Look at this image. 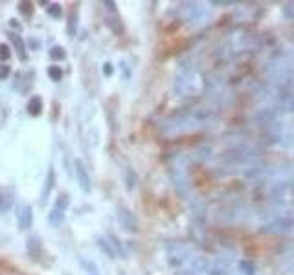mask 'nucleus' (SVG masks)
I'll use <instances>...</instances> for the list:
<instances>
[{
    "label": "nucleus",
    "mask_w": 294,
    "mask_h": 275,
    "mask_svg": "<svg viewBox=\"0 0 294 275\" xmlns=\"http://www.w3.org/2000/svg\"><path fill=\"white\" fill-rule=\"evenodd\" d=\"M118 222H120L121 229L127 231V233H138V220H136V216L132 215L131 209H127L123 206L118 207Z\"/></svg>",
    "instance_id": "1"
},
{
    "label": "nucleus",
    "mask_w": 294,
    "mask_h": 275,
    "mask_svg": "<svg viewBox=\"0 0 294 275\" xmlns=\"http://www.w3.org/2000/svg\"><path fill=\"white\" fill-rule=\"evenodd\" d=\"M76 176H78V184L83 193L92 191V184H90V174L85 167V163L81 160H76Z\"/></svg>",
    "instance_id": "2"
},
{
    "label": "nucleus",
    "mask_w": 294,
    "mask_h": 275,
    "mask_svg": "<svg viewBox=\"0 0 294 275\" xmlns=\"http://www.w3.org/2000/svg\"><path fill=\"white\" fill-rule=\"evenodd\" d=\"M18 227L20 229H30L33 226V209H31V206H22L20 209H18Z\"/></svg>",
    "instance_id": "3"
},
{
    "label": "nucleus",
    "mask_w": 294,
    "mask_h": 275,
    "mask_svg": "<svg viewBox=\"0 0 294 275\" xmlns=\"http://www.w3.org/2000/svg\"><path fill=\"white\" fill-rule=\"evenodd\" d=\"M78 26H79V9L72 7L68 13V20H66V33L68 37H76L78 35Z\"/></svg>",
    "instance_id": "4"
},
{
    "label": "nucleus",
    "mask_w": 294,
    "mask_h": 275,
    "mask_svg": "<svg viewBox=\"0 0 294 275\" xmlns=\"http://www.w3.org/2000/svg\"><path fill=\"white\" fill-rule=\"evenodd\" d=\"M9 41L13 42V48L18 54V59L20 61H28V50H26L24 39L17 33H9Z\"/></svg>",
    "instance_id": "5"
},
{
    "label": "nucleus",
    "mask_w": 294,
    "mask_h": 275,
    "mask_svg": "<svg viewBox=\"0 0 294 275\" xmlns=\"http://www.w3.org/2000/svg\"><path fill=\"white\" fill-rule=\"evenodd\" d=\"M54 186H55V173H54V169H50L48 174H46V180H44V189H42V195H41V204H46Z\"/></svg>",
    "instance_id": "6"
},
{
    "label": "nucleus",
    "mask_w": 294,
    "mask_h": 275,
    "mask_svg": "<svg viewBox=\"0 0 294 275\" xmlns=\"http://www.w3.org/2000/svg\"><path fill=\"white\" fill-rule=\"evenodd\" d=\"M98 248L105 253V257L107 259H116V251H114V248L110 246L108 239H105V237H98Z\"/></svg>",
    "instance_id": "7"
},
{
    "label": "nucleus",
    "mask_w": 294,
    "mask_h": 275,
    "mask_svg": "<svg viewBox=\"0 0 294 275\" xmlns=\"http://www.w3.org/2000/svg\"><path fill=\"white\" fill-rule=\"evenodd\" d=\"M26 110L31 114V116H39V114L42 112V101L39 96H33L28 101V105H26Z\"/></svg>",
    "instance_id": "8"
},
{
    "label": "nucleus",
    "mask_w": 294,
    "mask_h": 275,
    "mask_svg": "<svg viewBox=\"0 0 294 275\" xmlns=\"http://www.w3.org/2000/svg\"><path fill=\"white\" fill-rule=\"evenodd\" d=\"M48 222L54 227H59L61 224L65 222V211H61V209H57V207H54V209L48 213Z\"/></svg>",
    "instance_id": "9"
},
{
    "label": "nucleus",
    "mask_w": 294,
    "mask_h": 275,
    "mask_svg": "<svg viewBox=\"0 0 294 275\" xmlns=\"http://www.w3.org/2000/svg\"><path fill=\"white\" fill-rule=\"evenodd\" d=\"M26 248H28V253L30 255H39L41 253V239L39 237H35V235H31L30 239H28V242H26Z\"/></svg>",
    "instance_id": "10"
},
{
    "label": "nucleus",
    "mask_w": 294,
    "mask_h": 275,
    "mask_svg": "<svg viewBox=\"0 0 294 275\" xmlns=\"http://www.w3.org/2000/svg\"><path fill=\"white\" fill-rule=\"evenodd\" d=\"M107 26L112 30V33L116 35H123V22L120 20V17H107Z\"/></svg>",
    "instance_id": "11"
},
{
    "label": "nucleus",
    "mask_w": 294,
    "mask_h": 275,
    "mask_svg": "<svg viewBox=\"0 0 294 275\" xmlns=\"http://www.w3.org/2000/svg\"><path fill=\"white\" fill-rule=\"evenodd\" d=\"M68 206H70V197H68L66 193H61L59 197L55 198L54 207H57V209H61V211H66L68 209Z\"/></svg>",
    "instance_id": "12"
},
{
    "label": "nucleus",
    "mask_w": 294,
    "mask_h": 275,
    "mask_svg": "<svg viewBox=\"0 0 294 275\" xmlns=\"http://www.w3.org/2000/svg\"><path fill=\"white\" fill-rule=\"evenodd\" d=\"M108 242H110V246H114L116 255H121V257L125 259V251H123V248H121V242L118 240V237H116V235H108Z\"/></svg>",
    "instance_id": "13"
},
{
    "label": "nucleus",
    "mask_w": 294,
    "mask_h": 275,
    "mask_svg": "<svg viewBox=\"0 0 294 275\" xmlns=\"http://www.w3.org/2000/svg\"><path fill=\"white\" fill-rule=\"evenodd\" d=\"M50 57H52V61H65L66 59L65 48L63 46H54V48L50 50Z\"/></svg>",
    "instance_id": "14"
},
{
    "label": "nucleus",
    "mask_w": 294,
    "mask_h": 275,
    "mask_svg": "<svg viewBox=\"0 0 294 275\" xmlns=\"http://www.w3.org/2000/svg\"><path fill=\"white\" fill-rule=\"evenodd\" d=\"M18 11L22 13L26 18H30L31 15H33V4H31V2H20V4H18Z\"/></svg>",
    "instance_id": "15"
},
{
    "label": "nucleus",
    "mask_w": 294,
    "mask_h": 275,
    "mask_svg": "<svg viewBox=\"0 0 294 275\" xmlns=\"http://www.w3.org/2000/svg\"><path fill=\"white\" fill-rule=\"evenodd\" d=\"M48 15L54 18H61L63 17V7H61V4H48Z\"/></svg>",
    "instance_id": "16"
},
{
    "label": "nucleus",
    "mask_w": 294,
    "mask_h": 275,
    "mask_svg": "<svg viewBox=\"0 0 294 275\" xmlns=\"http://www.w3.org/2000/svg\"><path fill=\"white\" fill-rule=\"evenodd\" d=\"M48 75H50V79H54V81H61V79H63V70H61L59 66H50Z\"/></svg>",
    "instance_id": "17"
},
{
    "label": "nucleus",
    "mask_w": 294,
    "mask_h": 275,
    "mask_svg": "<svg viewBox=\"0 0 294 275\" xmlns=\"http://www.w3.org/2000/svg\"><path fill=\"white\" fill-rule=\"evenodd\" d=\"M9 55H11V50H9V46L7 44H4V42H0V61L4 63V61L9 59Z\"/></svg>",
    "instance_id": "18"
},
{
    "label": "nucleus",
    "mask_w": 294,
    "mask_h": 275,
    "mask_svg": "<svg viewBox=\"0 0 294 275\" xmlns=\"http://www.w3.org/2000/svg\"><path fill=\"white\" fill-rule=\"evenodd\" d=\"M9 73H11L9 65H0V81H6L9 77Z\"/></svg>",
    "instance_id": "19"
},
{
    "label": "nucleus",
    "mask_w": 294,
    "mask_h": 275,
    "mask_svg": "<svg viewBox=\"0 0 294 275\" xmlns=\"http://www.w3.org/2000/svg\"><path fill=\"white\" fill-rule=\"evenodd\" d=\"M112 73H114V65H112V63H105V65H103V75H105V77H110Z\"/></svg>",
    "instance_id": "20"
},
{
    "label": "nucleus",
    "mask_w": 294,
    "mask_h": 275,
    "mask_svg": "<svg viewBox=\"0 0 294 275\" xmlns=\"http://www.w3.org/2000/svg\"><path fill=\"white\" fill-rule=\"evenodd\" d=\"M9 24H11L13 28H17V30L20 28V26H18V20H17V18H11V20H9Z\"/></svg>",
    "instance_id": "21"
}]
</instances>
